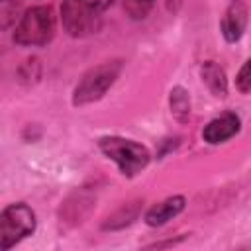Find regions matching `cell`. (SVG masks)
I'll list each match as a JSON object with an SVG mask.
<instances>
[{"label":"cell","instance_id":"1","mask_svg":"<svg viewBox=\"0 0 251 251\" xmlns=\"http://www.w3.org/2000/svg\"><path fill=\"white\" fill-rule=\"evenodd\" d=\"M102 153L112 159L118 169L122 171V175L126 176H133L139 171H143L149 165V151L147 147H143L141 143H135L131 139H124V137H102L98 141Z\"/></svg>","mask_w":251,"mask_h":251},{"label":"cell","instance_id":"2","mask_svg":"<svg viewBox=\"0 0 251 251\" xmlns=\"http://www.w3.org/2000/svg\"><path fill=\"white\" fill-rule=\"evenodd\" d=\"M55 35V14L49 6L29 8L16 25L14 41L20 45H45Z\"/></svg>","mask_w":251,"mask_h":251},{"label":"cell","instance_id":"3","mask_svg":"<svg viewBox=\"0 0 251 251\" xmlns=\"http://www.w3.org/2000/svg\"><path fill=\"white\" fill-rule=\"evenodd\" d=\"M120 71H122V63H118V61L102 63V65L90 69L76 84L75 94H73V104L82 106V104H90V102L102 98L106 94V90L116 82Z\"/></svg>","mask_w":251,"mask_h":251},{"label":"cell","instance_id":"4","mask_svg":"<svg viewBox=\"0 0 251 251\" xmlns=\"http://www.w3.org/2000/svg\"><path fill=\"white\" fill-rule=\"evenodd\" d=\"M35 229V214L25 204H10L0 216V245L2 249L14 247Z\"/></svg>","mask_w":251,"mask_h":251},{"label":"cell","instance_id":"5","mask_svg":"<svg viewBox=\"0 0 251 251\" xmlns=\"http://www.w3.org/2000/svg\"><path fill=\"white\" fill-rule=\"evenodd\" d=\"M100 12L88 6L84 0H63L61 4V22L69 35L84 37L94 33L100 27Z\"/></svg>","mask_w":251,"mask_h":251},{"label":"cell","instance_id":"6","mask_svg":"<svg viewBox=\"0 0 251 251\" xmlns=\"http://www.w3.org/2000/svg\"><path fill=\"white\" fill-rule=\"evenodd\" d=\"M245 25H247V6L243 0H231L224 18H222V33L224 37L233 43L237 41L243 31H245Z\"/></svg>","mask_w":251,"mask_h":251},{"label":"cell","instance_id":"7","mask_svg":"<svg viewBox=\"0 0 251 251\" xmlns=\"http://www.w3.org/2000/svg\"><path fill=\"white\" fill-rule=\"evenodd\" d=\"M239 126H241V122L235 114H222L220 118H214L204 127L202 137L210 145H218V143H224V141L231 139L239 131Z\"/></svg>","mask_w":251,"mask_h":251},{"label":"cell","instance_id":"8","mask_svg":"<svg viewBox=\"0 0 251 251\" xmlns=\"http://www.w3.org/2000/svg\"><path fill=\"white\" fill-rule=\"evenodd\" d=\"M184 208V198L182 196H171L163 202H159L157 206H153L147 216H145V222L149 226H163L167 224L169 220H173L175 216H178Z\"/></svg>","mask_w":251,"mask_h":251},{"label":"cell","instance_id":"9","mask_svg":"<svg viewBox=\"0 0 251 251\" xmlns=\"http://www.w3.org/2000/svg\"><path fill=\"white\" fill-rule=\"evenodd\" d=\"M200 75H202V80L204 84L208 86V90L218 96V98H226L227 94V78H226V73L224 69L214 63V61H206L200 69Z\"/></svg>","mask_w":251,"mask_h":251},{"label":"cell","instance_id":"10","mask_svg":"<svg viewBox=\"0 0 251 251\" xmlns=\"http://www.w3.org/2000/svg\"><path fill=\"white\" fill-rule=\"evenodd\" d=\"M169 102H171V112L178 122L188 120V116H190V98H188V92L182 86H175L171 90Z\"/></svg>","mask_w":251,"mask_h":251},{"label":"cell","instance_id":"11","mask_svg":"<svg viewBox=\"0 0 251 251\" xmlns=\"http://www.w3.org/2000/svg\"><path fill=\"white\" fill-rule=\"evenodd\" d=\"M235 86H237V90L243 92V94L251 92V59L245 61L243 67L239 69V73H237V76H235Z\"/></svg>","mask_w":251,"mask_h":251},{"label":"cell","instance_id":"12","mask_svg":"<svg viewBox=\"0 0 251 251\" xmlns=\"http://www.w3.org/2000/svg\"><path fill=\"white\" fill-rule=\"evenodd\" d=\"M88 6H92L96 12H104L106 8H110L112 6V2L114 0H84Z\"/></svg>","mask_w":251,"mask_h":251},{"label":"cell","instance_id":"13","mask_svg":"<svg viewBox=\"0 0 251 251\" xmlns=\"http://www.w3.org/2000/svg\"><path fill=\"white\" fill-rule=\"evenodd\" d=\"M167 6H169V10L176 12V10H178V6H180V0H167Z\"/></svg>","mask_w":251,"mask_h":251},{"label":"cell","instance_id":"14","mask_svg":"<svg viewBox=\"0 0 251 251\" xmlns=\"http://www.w3.org/2000/svg\"><path fill=\"white\" fill-rule=\"evenodd\" d=\"M137 2H145V4H151L153 0H137Z\"/></svg>","mask_w":251,"mask_h":251}]
</instances>
